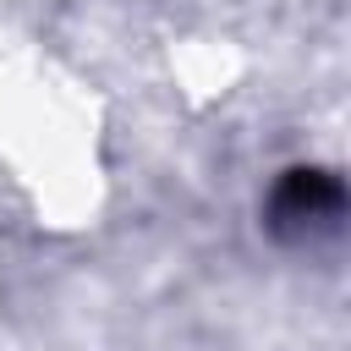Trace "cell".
<instances>
[{
    "mask_svg": "<svg viewBox=\"0 0 351 351\" xmlns=\"http://www.w3.org/2000/svg\"><path fill=\"white\" fill-rule=\"evenodd\" d=\"M346 208V192L335 176L324 170H291L274 192V225L280 230H296V236H313V230H329Z\"/></svg>",
    "mask_w": 351,
    "mask_h": 351,
    "instance_id": "obj_1",
    "label": "cell"
}]
</instances>
